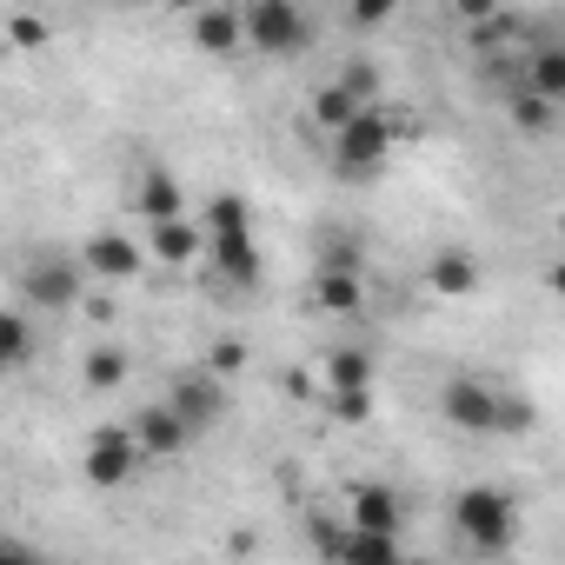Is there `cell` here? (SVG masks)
<instances>
[{"mask_svg": "<svg viewBox=\"0 0 565 565\" xmlns=\"http://www.w3.org/2000/svg\"><path fill=\"white\" fill-rule=\"evenodd\" d=\"M239 41H253L259 54H300L313 41V21L300 14V0H253L239 14Z\"/></svg>", "mask_w": 565, "mask_h": 565, "instance_id": "cell-1", "label": "cell"}, {"mask_svg": "<svg viewBox=\"0 0 565 565\" xmlns=\"http://www.w3.org/2000/svg\"><path fill=\"white\" fill-rule=\"evenodd\" d=\"M452 525H459L479 552H505V545H512L519 512H512V499H505V492H492V486H466V492L452 499Z\"/></svg>", "mask_w": 565, "mask_h": 565, "instance_id": "cell-2", "label": "cell"}, {"mask_svg": "<svg viewBox=\"0 0 565 565\" xmlns=\"http://www.w3.org/2000/svg\"><path fill=\"white\" fill-rule=\"evenodd\" d=\"M386 153H393V127H386L380 114L360 107L347 127H333V160H340V173H373Z\"/></svg>", "mask_w": 565, "mask_h": 565, "instance_id": "cell-3", "label": "cell"}, {"mask_svg": "<svg viewBox=\"0 0 565 565\" xmlns=\"http://www.w3.org/2000/svg\"><path fill=\"white\" fill-rule=\"evenodd\" d=\"M134 472H140V446H134L127 426H107V433L87 439V486L114 492V486H127Z\"/></svg>", "mask_w": 565, "mask_h": 565, "instance_id": "cell-4", "label": "cell"}, {"mask_svg": "<svg viewBox=\"0 0 565 565\" xmlns=\"http://www.w3.org/2000/svg\"><path fill=\"white\" fill-rule=\"evenodd\" d=\"M21 294H28L34 307H47V313L74 307V300H81V259H34V266L21 273Z\"/></svg>", "mask_w": 565, "mask_h": 565, "instance_id": "cell-5", "label": "cell"}, {"mask_svg": "<svg viewBox=\"0 0 565 565\" xmlns=\"http://www.w3.org/2000/svg\"><path fill=\"white\" fill-rule=\"evenodd\" d=\"M147 253H153V259H167V266H193V259L206 253V226H200V220H186V213H167V220H153V226H147Z\"/></svg>", "mask_w": 565, "mask_h": 565, "instance_id": "cell-6", "label": "cell"}, {"mask_svg": "<svg viewBox=\"0 0 565 565\" xmlns=\"http://www.w3.org/2000/svg\"><path fill=\"white\" fill-rule=\"evenodd\" d=\"M193 439V426L160 399V406H140V426H134V446H140V459H173L180 446Z\"/></svg>", "mask_w": 565, "mask_h": 565, "instance_id": "cell-7", "label": "cell"}, {"mask_svg": "<svg viewBox=\"0 0 565 565\" xmlns=\"http://www.w3.org/2000/svg\"><path fill=\"white\" fill-rule=\"evenodd\" d=\"M492 393L479 386V380H446L439 386V413L452 419V426H466V433H492Z\"/></svg>", "mask_w": 565, "mask_h": 565, "instance_id": "cell-8", "label": "cell"}, {"mask_svg": "<svg viewBox=\"0 0 565 565\" xmlns=\"http://www.w3.org/2000/svg\"><path fill=\"white\" fill-rule=\"evenodd\" d=\"M206 253H213V266L233 279V287H253V279H259V246H253V226L206 233Z\"/></svg>", "mask_w": 565, "mask_h": 565, "instance_id": "cell-9", "label": "cell"}, {"mask_svg": "<svg viewBox=\"0 0 565 565\" xmlns=\"http://www.w3.org/2000/svg\"><path fill=\"white\" fill-rule=\"evenodd\" d=\"M140 259H147V246L127 239V233H94L87 239V273H100V279H134Z\"/></svg>", "mask_w": 565, "mask_h": 565, "instance_id": "cell-10", "label": "cell"}, {"mask_svg": "<svg viewBox=\"0 0 565 565\" xmlns=\"http://www.w3.org/2000/svg\"><path fill=\"white\" fill-rule=\"evenodd\" d=\"M167 406L186 419V426H213L220 419V406H226V393L206 380V373H186V380H173V393H167Z\"/></svg>", "mask_w": 565, "mask_h": 565, "instance_id": "cell-11", "label": "cell"}, {"mask_svg": "<svg viewBox=\"0 0 565 565\" xmlns=\"http://www.w3.org/2000/svg\"><path fill=\"white\" fill-rule=\"evenodd\" d=\"M134 213L153 226V220H167V213H186V200H180V180L173 173H160V167H147L140 180H134Z\"/></svg>", "mask_w": 565, "mask_h": 565, "instance_id": "cell-12", "label": "cell"}, {"mask_svg": "<svg viewBox=\"0 0 565 565\" xmlns=\"http://www.w3.org/2000/svg\"><path fill=\"white\" fill-rule=\"evenodd\" d=\"M347 519L353 525H373V532H399V492L393 486H353Z\"/></svg>", "mask_w": 565, "mask_h": 565, "instance_id": "cell-13", "label": "cell"}, {"mask_svg": "<svg viewBox=\"0 0 565 565\" xmlns=\"http://www.w3.org/2000/svg\"><path fill=\"white\" fill-rule=\"evenodd\" d=\"M472 287H479V259L459 253V246H446V253L433 259V294H439V300H466Z\"/></svg>", "mask_w": 565, "mask_h": 565, "instance_id": "cell-14", "label": "cell"}, {"mask_svg": "<svg viewBox=\"0 0 565 565\" xmlns=\"http://www.w3.org/2000/svg\"><path fill=\"white\" fill-rule=\"evenodd\" d=\"M340 558H360V565H393L399 558V532H373V525H353L347 539H327Z\"/></svg>", "mask_w": 565, "mask_h": 565, "instance_id": "cell-15", "label": "cell"}, {"mask_svg": "<svg viewBox=\"0 0 565 565\" xmlns=\"http://www.w3.org/2000/svg\"><path fill=\"white\" fill-rule=\"evenodd\" d=\"M519 87L558 107V100H565V54H558V47H539V54L525 61V74H519Z\"/></svg>", "mask_w": 565, "mask_h": 565, "instance_id": "cell-16", "label": "cell"}, {"mask_svg": "<svg viewBox=\"0 0 565 565\" xmlns=\"http://www.w3.org/2000/svg\"><path fill=\"white\" fill-rule=\"evenodd\" d=\"M313 300H320V313H360L366 287H360V273H347V266H327V273H320V287H313Z\"/></svg>", "mask_w": 565, "mask_h": 565, "instance_id": "cell-17", "label": "cell"}, {"mask_svg": "<svg viewBox=\"0 0 565 565\" xmlns=\"http://www.w3.org/2000/svg\"><path fill=\"white\" fill-rule=\"evenodd\" d=\"M193 41H200L206 54H233V47H239V14H226V8H193Z\"/></svg>", "mask_w": 565, "mask_h": 565, "instance_id": "cell-18", "label": "cell"}, {"mask_svg": "<svg viewBox=\"0 0 565 565\" xmlns=\"http://www.w3.org/2000/svg\"><path fill=\"white\" fill-rule=\"evenodd\" d=\"M28 360H34V327L14 307H0V373H21Z\"/></svg>", "mask_w": 565, "mask_h": 565, "instance_id": "cell-19", "label": "cell"}, {"mask_svg": "<svg viewBox=\"0 0 565 565\" xmlns=\"http://www.w3.org/2000/svg\"><path fill=\"white\" fill-rule=\"evenodd\" d=\"M120 380H127V353H120V347H94V353L81 360V386H87V393H114Z\"/></svg>", "mask_w": 565, "mask_h": 565, "instance_id": "cell-20", "label": "cell"}, {"mask_svg": "<svg viewBox=\"0 0 565 565\" xmlns=\"http://www.w3.org/2000/svg\"><path fill=\"white\" fill-rule=\"evenodd\" d=\"M360 107H366V100H360V94H353L347 81H333V87H320V94H313V120H320L327 134H333V127H347V120H353Z\"/></svg>", "mask_w": 565, "mask_h": 565, "instance_id": "cell-21", "label": "cell"}, {"mask_svg": "<svg viewBox=\"0 0 565 565\" xmlns=\"http://www.w3.org/2000/svg\"><path fill=\"white\" fill-rule=\"evenodd\" d=\"M466 41H472V54H499L505 41H519V21L512 14H486V21H466Z\"/></svg>", "mask_w": 565, "mask_h": 565, "instance_id": "cell-22", "label": "cell"}, {"mask_svg": "<svg viewBox=\"0 0 565 565\" xmlns=\"http://www.w3.org/2000/svg\"><path fill=\"white\" fill-rule=\"evenodd\" d=\"M327 380L333 386H373V360L353 353V347H340V353H327Z\"/></svg>", "mask_w": 565, "mask_h": 565, "instance_id": "cell-23", "label": "cell"}, {"mask_svg": "<svg viewBox=\"0 0 565 565\" xmlns=\"http://www.w3.org/2000/svg\"><path fill=\"white\" fill-rule=\"evenodd\" d=\"M200 226H206V233H233V226H253V213H246L239 193H213V206H206Z\"/></svg>", "mask_w": 565, "mask_h": 565, "instance_id": "cell-24", "label": "cell"}, {"mask_svg": "<svg viewBox=\"0 0 565 565\" xmlns=\"http://www.w3.org/2000/svg\"><path fill=\"white\" fill-rule=\"evenodd\" d=\"M327 413L360 426V419H373V393H366V386H333V393H327Z\"/></svg>", "mask_w": 565, "mask_h": 565, "instance_id": "cell-25", "label": "cell"}, {"mask_svg": "<svg viewBox=\"0 0 565 565\" xmlns=\"http://www.w3.org/2000/svg\"><path fill=\"white\" fill-rule=\"evenodd\" d=\"M512 120H519L525 134H545V127H552V100H539V94L512 87Z\"/></svg>", "mask_w": 565, "mask_h": 565, "instance_id": "cell-26", "label": "cell"}, {"mask_svg": "<svg viewBox=\"0 0 565 565\" xmlns=\"http://www.w3.org/2000/svg\"><path fill=\"white\" fill-rule=\"evenodd\" d=\"M8 41H14V47H47V21H41V14H14V21H8Z\"/></svg>", "mask_w": 565, "mask_h": 565, "instance_id": "cell-27", "label": "cell"}, {"mask_svg": "<svg viewBox=\"0 0 565 565\" xmlns=\"http://www.w3.org/2000/svg\"><path fill=\"white\" fill-rule=\"evenodd\" d=\"M340 81H347V87H353V94H360V100H373V94H380V74H373V67H366V61H360V67H347V74H340Z\"/></svg>", "mask_w": 565, "mask_h": 565, "instance_id": "cell-28", "label": "cell"}, {"mask_svg": "<svg viewBox=\"0 0 565 565\" xmlns=\"http://www.w3.org/2000/svg\"><path fill=\"white\" fill-rule=\"evenodd\" d=\"M239 366H246V347L239 340H220L213 347V373H239Z\"/></svg>", "mask_w": 565, "mask_h": 565, "instance_id": "cell-29", "label": "cell"}, {"mask_svg": "<svg viewBox=\"0 0 565 565\" xmlns=\"http://www.w3.org/2000/svg\"><path fill=\"white\" fill-rule=\"evenodd\" d=\"M393 14V0H353V28H380Z\"/></svg>", "mask_w": 565, "mask_h": 565, "instance_id": "cell-30", "label": "cell"}, {"mask_svg": "<svg viewBox=\"0 0 565 565\" xmlns=\"http://www.w3.org/2000/svg\"><path fill=\"white\" fill-rule=\"evenodd\" d=\"M327 266H347V273H360V246H347V239H333V246H327Z\"/></svg>", "mask_w": 565, "mask_h": 565, "instance_id": "cell-31", "label": "cell"}, {"mask_svg": "<svg viewBox=\"0 0 565 565\" xmlns=\"http://www.w3.org/2000/svg\"><path fill=\"white\" fill-rule=\"evenodd\" d=\"M499 8V0H459V21H486Z\"/></svg>", "mask_w": 565, "mask_h": 565, "instance_id": "cell-32", "label": "cell"}, {"mask_svg": "<svg viewBox=\"0 0 565 565\" xmlns=\"http://www.w3.org/2000/svg\"><path fill=\"white\" fill-rule=\"evenodd\" d=\"M160 8H180V14H193V8H200V0H160Z\"/></svg>", "mask_w": 565, "mask_h": 565, "instance_id": "cell-33", "label": "cell"}, {"mask_svg": "<svg viewBox=\"0 0 565 565\" xmlns=\"http://www.w3.org/2000/svg\"><path fill=\"white\" fill-rule=\"evenodd\" d=\"M0 552H21V539H8V532H0Z\"/></svg>", "mask_w": 565, "mask_h": 565, "instance_id": "cell-34", "label": "cell"}]
</instances>
